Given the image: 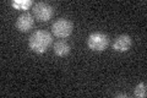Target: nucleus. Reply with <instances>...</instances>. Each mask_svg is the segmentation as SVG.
Listing matches in <instances>:
<instances>
[{
  "mask_svg": "<svg viewBox=\"0 0 147 98\" xmlns=\"http://www.w3.org/2000/svg\"><path fill=\"white\" fill-rule=\"evenodd\" d=\"M52 42H53V38L49 32L39 30L31 34L30 39H28V45L33 52L42 54L48 50L50 44H52Z\"/></svg>",
  "mask_w": 147,
  "mask_h": 98,
  "instance_id": "f257e3e1",
  "label": "nucleus"
},
{
  "mask_svg": "<svg viewBox=\"0 0 147 98\" xmlns=\"http://www.w3.org/2000/svg\"><path fill=\"white\" fill-rule=\"evenodd\" d=\"M109 44V38L107 34L102 33V32H93L91 33L88 39H87V45L88 48L94 50V52H103L107 49Z\"/></svg>",
  "mask_w": 147,
  "mask_h": 98,
  "instance_id": "f03ea898",
  "label": "nucleus"
},
{
  "mask_svg": "<svg viewBox=\"0 0 147 98\" xmlns=\"http://www.w3.org/2000/svg\"><path fill=\"white\" fill-rule=\"evenodd\" d=\"M72 30H74V25L67 18H58L52 25L53 33H54V36H57L58 38H66V37L71 34Z\"/></svg>",
  "mask_w": 147,
  "mask_h": 98,
  "instance_id": "7ed1b4c3",
  "label": "nucleus"
},
{
  "mask_svg": "<svg viewBox=\"0 0 147 98\" xmlns=\"http://www.w3.org/2000/svg\"><path fill=\"white\" fill-rule=\"evenodd\" d=\"M33 14L36 18L40 22H47L52 18L53 14H54V9L49 5L47 3H43V1H39V3H36L34 6H33Z\"/></svg>",
  "mask_w": 147,
  "mask_h": 98,
  "instance_id": "20e7f679",
  "label": "nucleus"
},
{
  "mask_svg": "<svg viewBox=\"0 0 147 98\" xmlns=\"http://www.w3.org/2000/svg\"><path fill=\"white\" fill-rule=\"evenodd\" d=\"M132 43V39L130 36L127 34H121L117 37L113 42V49L118 53H124V52H127L131 47Z\"/></svg>",
  "mask_w": 147,
  "mask_h": 98,
  "instance_id": "39448f33",
  "label": "nucleus"
},
{
  "mask_svg": "<svg viewBox=\"0 0 147 98\" xmlns=\"http://www.w3.org/2000/svg\"><path fill=\"white\" fill-rule=\"evenodd\" d=\"M33 23H34V18L33 16L28 12H25L20 15L16 20V28L20 31V32H27L30 31L32 27H33Z\"/></svg>",
  "mask_w": 147,
  "mask_h": 98,
  "instance_id": "423d86ee",
  "label": "nucleus"
},
{
  "mask_svg": "<svg viewBox=\"0 0 147 98\" xmlns=\"http://www.w3.org/2000/svg\"><path fill=\"white\" fill-rule=\"evenodd\" d=\"M69 52H70V45L65 41H58L54 43V53L58 57H64V55L69 54Z\"/></svg>",
  "mask_w": 147,
  "mask_h": 98,
  "instance_id": "0eeeda50",
  "label": "nucleus"
},
{
  "mask_svg": "<svg viewBox=\"0 0 147 98\" xmlns=\"http://www.w3.org/2000/svg\"><path fill=\"white\" fill-rule=\"evenodd\" d=\"M134 95L136 97H140V98H145L146 97V95H147V88H146V83L145 82H141V83H139V85L135 87Z\"/></svg>",
  "mask_w": 147,
  "mask_h": 98,
  "instance_id": "6e6552de",
  "label": "nucleus"
},
{
  "mask_svg": "<svg viewBox=\"0 0 147 98\" xmlns=\"http://www.w3.org/2000/svg\"><path fill=\"white\" fill-rule=\"evenodd\" d=\"M31 5L30 0H26V1H12V6L16 9H22V10H26L27 7Z\"/></svg>",
  "mask_w": 147,
  "mask_h": 98,
  "instance_id": "1a4fd4ad",
  "label": "nucleus"
}]
</instances>
